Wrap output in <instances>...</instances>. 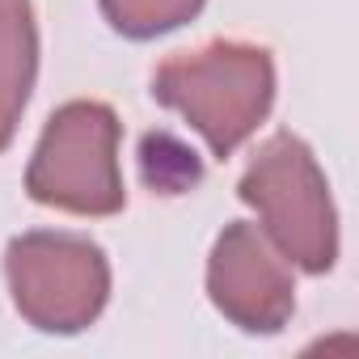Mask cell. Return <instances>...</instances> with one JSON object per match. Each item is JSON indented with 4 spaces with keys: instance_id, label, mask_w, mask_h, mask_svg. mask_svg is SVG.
<instances>
[{
    "instance_id": "7a4b0ae2",
    "label": "cell",
    "mask_w": 359,
    "mask_h": 359,
    "mask_svg": "<svg viewBox=\"0 0 359 359\" xmlns=\"http://www.w3.org/2000/svg\"><path fill=\"white\" fill-rule=\"evenodd\" d=\"M237 195L245 208L258 212V229L275 241V250L309 271L325 275L338 262V212L330 199V182L313 156V148L292 135L275 131L245 165Z\"/></svg>"
},
{
    "instance_id": "6da1fadb",
    "label": "cell",
    "mask_w": 359,
    "mask_h": 359,
    "mask_svg": "<svg viewBox=\"0 0 359 359\" xmlns=\"http://www.w3.org/2000/svg\"><path fill=\"white\" fill-rule=\"evenodd\" d=\"M152 97L182 114L229 161L275 106V60L266 47L216 39L199 51H182L152 72Z\"/></svg>"
},
{
    "instance_id": "52a82bcc",
    "label": "cell",
    "mask_w": 359,
    "mask_h": 359,
    "mask_svg": "<svg viewBox=\"0 0 359 359\" xmlns=\"http://www.w3.org/2000/svg\"><path fill=\"white\" fill-rule=\"evenodd\" d=\"M208 0H102V18L123 39L148 43L199 18Z\"/></svg>"
},
{
    "instance_id": "5b68a950",
    "label": "cell",
    "mask_w": 359,
    "mask_h": 359,
    "mask_svg": "<svg viewBox=\"0 0 359 359\" xmlns=\"http://www.w3.org/2000/svg\"><path fill=\"white\" fill-rule=\"evenodd\" d=\"M208 296L245 334H279L296 313V279L292 262L275 250V241L250 224L233 220L212 245L208 258Z\"/></svg>"
},
{
    "instance_id": "277c9868",
    "label": "cell",
    "mask_w": 359,
    "mask_h": 359,
    "mask_svg": "<svg viewBox=\"0 0 359 359\" xmlns=\"http://www.w3.org/2000/svg\"><path fill=\"white\" fill-rule=\"evenodd\" d=\"M5 279L22 321L43 334L89 330L110 300L106 250L81 233L34 229L13 237L5 250Z\"/></svg>"
},
{
    "instance_id": "8992f818",
    "label": "cell",
    "mask_w": 359,
    "mask_h": 359,
    "mask_svg": "<svg viewBox=\"0 0 359 359\" xmlns=\"http://www.w3.org/2000/svg\"><path fill=\"white\" fill-rule=\"evenodd\" d=\"M39 76V22L30 0H0V152L18 135Z\"/></svg>"
},
{
    "instance_id": "3957f363",
    "label": "cell",
    "mask_w": 359,
    "mask_h": 359,
    "mask_svg": "<svg viewBox=\"0 0 359 359\" xmlns=\"http://www.w3.org/2000/svg\"><path fill=\"white\" fill-rule=\"evenodd\" d=\"M123 123L106 102L60 106L30 156L26 191L34 203L68 216H114L127 203L123 165H118Z\"/></svg>"
}]
</instances>
